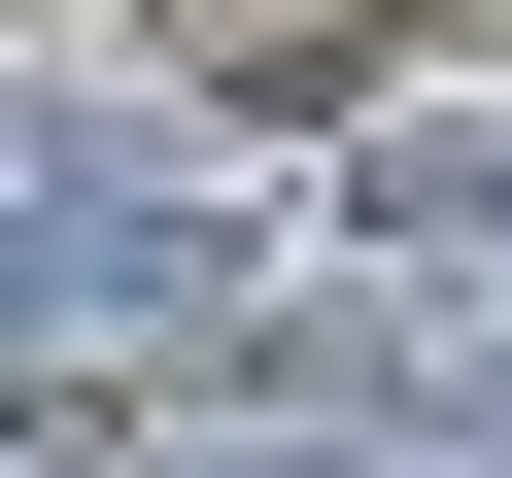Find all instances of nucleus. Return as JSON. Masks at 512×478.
Returning a JSON list of instances; mask_svg holds the SVG:
<instances>
[{
  "instance_id": "f257e3e1",
  "label": "nucleus",
  "mask_w": 512,
  "mask_h": 478,
  "mask_svg": "<svg viewBox=\"0 0 512 478\" xmlns=\"http://www.w3.org/2000/svg\"><path fill=\"white\" fill-rule=\"evenodd\" d=\"M137 478H512V444H444V410H205V444H137Z\"/></svg>"
}]
</instances>
